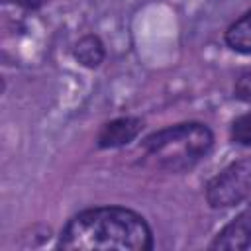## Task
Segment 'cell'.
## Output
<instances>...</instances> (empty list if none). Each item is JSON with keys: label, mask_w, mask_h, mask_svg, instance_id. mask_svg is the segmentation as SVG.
<instances>
[{"label": "cell", "mask_w": 251, "mask_h": 251, "mask_svg": "<svg viewBox=\"0 0 251 251\" xmlns=\"http://www.w3.org/2000/svg\"><path fill=\"white\" fill-rule=\"evenodd\" d=\"M59 247L67 251H149L153 233L139 214L120 206H102L76 214L61 231Z\"/></svg>", "instance_id": "cell-1"}, {"label": "cell", "mask_w": 251, "mask_h": 251, "mask_svg": "<svg viewBox=\"0 0 251 251\" xmlns=\"http://www.w3.org/2000/svg\"><path fill=\"white\" fill-rule=\"evenodd\" d=\"M212 145L214 133L210 127L198 122H188L151 133L143 141V151L153 167L169 173H182L204 159Z\"/></svg>", "instance_id": "cell-2"}, {"label": "cell", "mask_w": 251, "mask_h": 251, "mask_svg": "<svg viewBox=\"0 0 251 251\" xmlns=\"http://www.w3.org/2000/svg\"><path fill=\"white\" fill-rule=\"evenodd\" d=\"M251 194V157L239 159L216 175L208 188L206 200L212 208H231Z\"/></svg>", "instance_id": "cell-3"}, {"label": "cell", "mask_w": 251, "mask_h": 251, "mask_svg": "<svg viewBox=\"0 0 251 251\" xmlns=\"http://www.w3.org/2000/svg\"><path fill=\"white\" fill-rule=\"evenodd\" d=\"M251 245V204L241 210L210 243V249L241 251Z\"/></svg>", "instance_id": "cell-4"}, {"label": "cell", "mask_w": 251, "mask_h": 251, "mask_svg": "<svg viewBox=\"0 0 251 251\" xmlns=\"http://www.w3.org/2000/svg\"><path fill=\"white\" fill-rule=\"evenodd\" d=\"M143 122L139 118H118L102 126L98 133V145L102 149H112V147H122L127 145L137 137L141 131Z\"/></svg>", "instance_id": "cell-5"}, {"label": "cell", "mask_w": 251, "mask_h": 251, "mask_svg": "<svg viewBox=\"0 0 251 251\" xmlns=\"http://www.w3.org/2000/svg\"><path fill=\"white\" fill-rule=\"evenodd\" d=\"M226 43L237 53H251V10L235 20L226 31Z\"/></svg>", "instance_id": "cell-6"}, {"label": "cell", "mask_w": 251, "mask_h": 251, "mask_svg": "<svg viewBox=\"0 0 251 251\" xmlns=\"http://www.w3.org/2000/svg\"><path fill=\"white\" fill-rule=\"evenodd\" d=\"M106 57V51H104V45L102 41L96 37V35H84L82 39H78V43L75 45V59L88 67V69H94L98 67Z\"/></svg>", "instance_id": "cell-7"}, {"label": "cell", "mask_w": 251, "mask_h": 251, "mask_svg": "<svg viewBox=\"0 0 251 251\" xmlns=\"http://www.w3.org/2000/svg\"><path fill=\"white\" fill-rule=\"evenodd\" d=\"M231 139L239 145L251 147V114L239 116L231 124Z\"/></svg>", "instance_id": "cell-8"}, {"label": "cell", "mask_w": 251, "mask_h": 251, "mask_svg": "<svg viewBox=\"0 0 251 251\" xmlns=\"http://www.w3.org/2000/svg\"><path fill=\"white\" fill-rule=\"evenodd\" d=\"M235 92H237L239 98H243V100H251V75H243V76L237 80Z\"/></svg>", "instance_id": "cell-9"}, {"label": "cell", "mask_w": 251, "mask_h": 251, "mask_svg": "<svg viewBox=\"0 0 251 251\" xmlns=\"http://www.w3.org/2000/svg\"><path fill=\"white\" fill-rule=\"evenodd\" d=\"M14 2L20 4L25 10H37V8H41L45 4V0H14Z\"/></svg>", "instance_id": "cell-10"}]
</instances>
